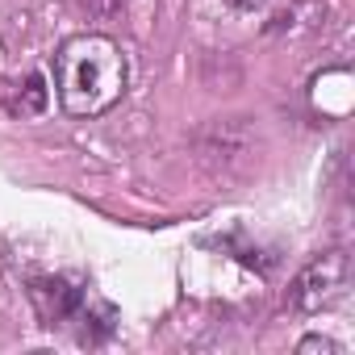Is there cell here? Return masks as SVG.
<instances>
[{
	"label": "cell",
	"mask_w": 355,
	"mask_h": 355,
	"mask_svg": "<svg viewBox=\"0 0 355 355\" xmlns=\"http://www.w3.org/2000/svg\"><path fill=\"white\" fill-rule=\"evenodd\" d=\"M125 55L105 34L67 38L55 55V88L71 117H101L125 96Z\"/></svg>",
	"instance_id": "cell-1"
},
{
	"label": "cell",
	"mask_w": 355,
	"mask_h": 355,
	"mask_svg": "<svg viewBox=\"0 0 355 355\" xmlns=\"http://www.w3.org/2000/svg\"><path fill=\"white\" fill-rule=\"evenodd\" d=\"M347 272H351V263H347L343 251H322V255H313V259L297 272V280H293V288H288V305H293L297 313H322V309L338 305L343 293H347Z\"/></svg>",
	"instance_id": "cell-2"
},
{
	"label": "cell",
	"mask_w": 355,
	"mask_h": 355,
	"mask_svg": "<svg viewBox=\"0 0 355 355\" xmlns=\"http://www.w3.org/2000/svg\"><path fill=\"white\" fill-rule=\"evenodd\" d=\"M30 297H34V305H38V313H42L46 326H67V322H76L84 313V305H88L92 293L80 288V284H71L67 276H46V280H34Z\"/></svg>",
	"instance_id": "cell-3"
},
{
	"label": "cell",
	"mask_w": 355,
	"mask_h": 355,
	"mask_svg": "<svg viewBox=\"0 0 355 355\" xmlns=\"http://www.w3.org/2000/svg\"><path fill=\"white\" fill-rule=\"evenodd\" d=\"M46 101H51V92H46V80L38 71L0 84V105H5L13 117H38L46 109Z\"/></svg>",
	"instance_id": "cell-4"
},
{
	"label": "cell",
	"mask_w": 355,
	"mask_h": 355,
	"mask_svg": "<svg viewBox=\"0 0 355 355\" xmlns=\"http://www.w3.org/2000/svg\"><path fill=\"white\" fill-rule=\"evenodd\" d=\"M301 351H326V355H334L338 347L330 338H322V334H309V338H301Z\"/></svg>",
	"instance_id": "cell-5"
},
{
	"label": "cell",
	"mask_w": 355,
	"mask_h": 355,
	"mask_svg": "<svg viewBox=\"0 0 355 355\" xmlns=\"http://www.w3.org/2000/svg\"><path fill=\"white\" fill-rule=\"evenodd\" d=\"M230 5H234V9H243V13H251V9H259V5H263V0H230Z\"/></svg>",
	"instance_id": "cell-6"
}]
</instances>
